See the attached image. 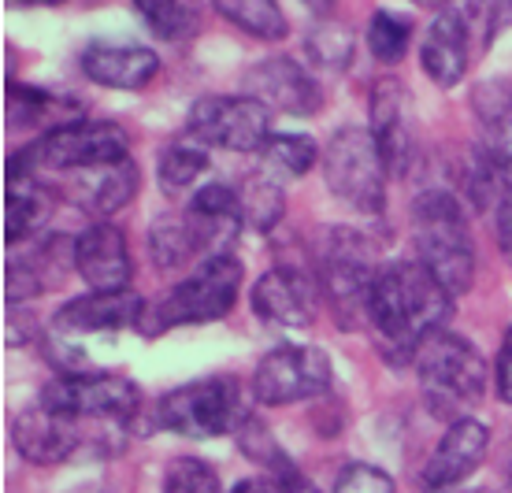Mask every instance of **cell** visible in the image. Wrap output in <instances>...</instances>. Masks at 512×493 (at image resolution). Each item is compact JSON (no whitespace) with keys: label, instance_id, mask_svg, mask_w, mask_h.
Segmentation results:
<instances>
[{"label":"cell","instance_id":"cell-19","mask_svg":"<svg viewBox=\"0 0 512 493\" xmlns=\"http://www.w3.org/2000/svg\"><path fill=\"white\" fill-rule=\"evenodd\" d=\"M145 316V301L134 290H90L56 312V330L60 334H101V330L138 327Z\"/></svg>","mask_w":512,"mask_h":493},{"label":"cell","instance_id":"cell-37","mask_svg":"<svg viewBox=\"0 0 512 493\" xmlns=\"http://www.w3.org/2000/svg\"><path fill=\"white\" fill-rule=\"evenodd\" d=\"M294 479V471H264V475L242 479L231 493H290L294 490Z\"/></svg>","mask_w":512,"mask_h":493},{"label":"cell","instance_id":"cell-11","mask_svg":"<svg viewBox=\"0 0 512 493\" xmlns=\"http://www.w3.org/2000/svg\"><path fill=\"white\" fill-rule=\"evenodd\" d=\"M334 364L316 345H279L253 371V397L260 405H297L331 390Z\"/></svg>","mask_w":512,"mask_h":493},{"label":"cell","instance_id":"cell-8","mask_svg":"<svg viewBox=\"0 0 512 493\" xmlns=\"http://www.w3.org/2000/svg\"><path fill=\"white\" fill-rule=\"evenodd\" d=\"M323 182L342 204L357 212L386 208V167L375 149L372 130L342 127L323 149Z\"/></svg>","mask_w":512,"mask_h":493},{"label":"cell","instance_id":"cell-38","mask_svg":"<svg viewBox=\"0 0 512 493\" xmlns=\"http://www.w3.org/2000/svg\"><path fill=\"white\" fill-rule=\"evenodd\" d=\"M494 238H498L505 264H512V190L501 193L498 208H494Z\"/></svg>","mask_w":512,"mask_h":493},{"label":"cell","instance_id":"cell-34","mask_svg":"<svg viewBox=\"0 0 512 493\" xmlns=\"http://www.w3.org/2000/svg\"><path fill=\"white\" fill-rule=\"evenodd\" d=\"M334 493H394V479L375 464H346L334 479Z\"/></svg>","mask_w":512,"mask_h":493},{"label":"cell","instance_id":"cell-28","mask_svg":"<svg viewBox=\"0 0 512 493\" xmlns=\"http://www.w3.org/2000/svg\"><path fill=\"white\" fill-rule=\"evenodd\" d=\"M412 38H416V23L405 12H390V8H379L364 26V45L379 64H401L412 49Z\"/></svg>","mask_w":512,"mask_h":493},{"label":"cell","instance_id":"cell-12","mask_svg":"<svg viewBox=\"0 0 512 493\" xmlns=\"http://www.w3.org/2000/svg\"><path fill=\"white\" fill-rule=\"evenodd\" d=\"M320 282L301 264H279L264 271L253 286V312L264 323L301 330L320 312Z\"/></svg>","mask_w":512,"mask_h":493},{"label":"cell","instance_id":"cell-26","mask_svg":"<svg viewBox=\"0 0 512 493\" xmlns=\"http://www.w3.org/2000/svg\"><path fill=\"white\" fill-rule=\"evenodd\" d=\"M149 249H153L156 267H164V271H179V267H186L190 260L205 256V249H201V241L193 234L186 212L156 215L153 227H149Z\"/></svg>","mask_w":512,"mask_h":493},{"label":"cell","instance_id":"cell-32","mask_svg":"<svg viewBox=\"0 0 512 493\" xmlns=\"http://www.w3.org/2000/svg\"><path fill=\"white\" fill-rule=\"evenodd\" d=\"M353 49H357V38H353V30L342 23H320L312 34L305 38V52L312 64L327 67V71H342L349 67L353 60Z\"/></svg>","mask_w":512,"mask_h":493},{"label":"cell","instance_id":"cell-3","mask_svg":"<svg viewBox=\"0 0 512 493\" xmlns=\"http://www.w3.org/2000/svg\"><path fill=\"white\" fill-rule=\"evenodd\" d=\"M416 219V260H420L453 297L468 293L475 282V249L468 219L449 190H427L412 204Z\"/></svg>","mask_w":512,"mask_h":493},{"label":"cell","instance_id":"cell-24","mask_svg":"<svg viewBox=\"0 0 512 493\" xmlns=\"http://www.w3.org/2000/svg\"><path fill=\"white\" fill-rule=\"evenodd\" d=\"M52 215V190H45L38 178H8L4 193V245H19L34 238Z\"/></svg>","mask_w":512,"mask_h":493},{"label":"cell","instance_id":"cell-5","mask_svg":"<svg viewBox=\"0 0 512 493\" xmlns=\"http://www.w3.org/2000/svg\"><path fill=\"white\" fill-rule=\"evenodd\" d=\"M130 138L127 130L116 123H101V119H75V123H60L38 141H30L23 152H15L8 160L4 178H38L41 171H64L78 175L101 164H116L127 160Z\"/></svg>","mask_w":512,"mask_h":493},{"label":"cell","instance_id":"cell-18","mask_svg":"<svg viewBox=\"0 0 512 493\" xmlns=\"http://www.w3.org/2000/svg\"><path fill=\"white\" fill-rule=\"evenodd\" d=\"M12 445L30 464H41V468L64 464L78 449V419L64 416L49 405L26 408L12 423Z\"/></svg>","mask_w":512,"mask_h":493},{"label":"cell","instance_id":"cell-33","mask_svg":"<svg viewBox=\"0 0 512 493\" xmlns=\"http://www.w3.org/2000/svg\"><path fill=\"white\" fill-rule=\"evenodd\" d=\"M164 493H223V486L201 456H179L164 471Z\"/></svg>","mask_w":512,"mask_h":493},{"label":"cell","instance_id":"cell-1","mask_svg":"<svg viewBox=\"0 0 512 493\" xmlns=\"http://www.w3.org/2000/svg\"><path fill=\"white\" fill-rule=\"evenodd\" d=\"M453 293L420 264V260H394L379 267L368 293V327L390 364L416 360L420 345L446 327Z\"/></svg>","mask_w":512,"mask_h":493},{"label":"cell","instance_id":"cell-25","mask_svg":"<svg viewBox=\"0 0 512 493\" xmlns=\"http://www.w3.org/2000/svg\"><path fill=\"white\" fill-rule=\"evenodd\" d=\"M208 171V149L197 138H175L160 149L156 160V182L167 197H186Z\"/></svg>","mask_w":512,"mask_h":493},{"label":"cell","instance_id":"cell-17","mask_svg":"<svg viewBox=\"0 0 512 493\" xmlns=\"http://www.w3.org/2000/svg\"><path fill=\"white\" fill-rule=\"evenodd\" d=\"M420 64L423 75L431 78L435 86L453 89L468 75L472 64V26L461 8H446L431 19V26L423 30L420 38Z\"/></svg>","mask_w":512,"mask_h":493},{"label":"cell","instance_id":"cell-23","mask_svg":"<svg viewBox=\"0 0 512 493\" xmlns=\"http://www.w3.org/2000/svg\"><path fill=\"white\" fill-rule=\"evenodd\" d=\"M475 119L483 130L479 149L512 190V89L505 82H483L475 89Z\"/></svg>","mask_w":512,"mask_h":493},{"label":"cell","instance_id":"cell-42","mask_svg":"<svg viewBox=\"0 0 512 493\" xmlns=\"http://www.w3.org/2000/svg\"><path fill=\"white\" fill-rule=\"evenodd\" d=\"M464 493H487V490H464Z\"/></svg>","mask_w":512,"mask_h":493},{"label":"cell","instance_id":"cell-4","mask_svg":"<svg viewBox=\"0 0 512 493\" xmlns=\"http://www.w3.org/2000/svg\"><path fill=\"white\" fill-rule=\"evenodd\" d=\"M416 375H420L423 401L435 416L457 423L464 412L487 390V360L468 338L453 330H435L416 353Z\"/></svg>","mask_w":512,"mask_h":493},{"label":"cell","instance_id":"cell-22","mask_svg":"<svg viewBox=\"0 0 512 493\" xmlns=\"http://www.w3.org/2000/svg\"><path fill=\"white\" fill-rule=\"evenodd\" d=\"M138 186H141V175L138 167H134V160L127 156V160H116V164H101L71 175L67 193H71V201L82 212L108 219V215H116L119 208H127L138 197Z\"/></svg>","mask_w":512,"mask_h":493},{"label":"cell","instance_id":"cell-20","mask_svg":"<svg viewBox=\"0 0 512 493\" xmlns=\"http://www.w3.org/2000/svg\"><path fill=\"white\" fill-rule=\"evenodd\" d=\"M182 212L190 219V227H193V234H197V241H201L205 256L231 253V245L238 241V234H242V227H245L238 190L223 186V182L201 186Z\"/></svg>","mask_w":512,"mask_h":493},{"label":"cell","instance_id":"cell-36","mask_svg":"<svg viewBox=\"0 0 512 493\" xmlns=\"http://www.w3.org/2000/svg\"><path fill=\"white\" fill-rule=\"evenodd\" d=\"M494 390H498L501 405L512 408V323L501 334V349L498 360H494Z\"/></svg>","mask_w":512,"mask_h":493},{"label":"cell","instance_id":"cell-13","mask_svg":"<svg viewBox=\"0 0 512 493\" xmlns=\"http://www.w3.org/2000/svg\"><path fill=\"white\" fill-rule=\"evenodd\" d=\"M245 93L256 97L268 112L282 115H316L323 108V89L308 67L290 56H268L245 71Z\"/></svg>","mask_w":512,"mask_h":493},{"label":"cell","instance_id":"cell-21","mask_svg":"<svg viewBox=\"0 0 512 493\" xmlns=\"http://www.w3.org/2000/svg\"><path fill=\"white\" fill-rule=\"evenodd\" d=\"M82 75L104 89H145L160 75V56L145 45H119V41H93L82 49Z\"/></svg>","mask_w":512,"mask_h":493},{"label":"cell","instance_id":"cell-30","mask_svg":"<svg viewBox=\"0 0 512 493\" xmlns=\"http://www.w3.org/2000/svg\"><path fill=\"white\" fill-rule=\"evenodd\" d=\"M264 164L268 171H279V175H290V178H305L312 167L323 160L320 145L308 138V134H294V130H282V134H271L264 141Z\"/></svg>","mask_w":512,"mask_h":493},{"label":"cell","instance_id":"cell-39","mask_svg":"<svg viewBox=\"0 0 512 493\" xmlns=\"http://www.w3.org/2000/svg\"><path fill=\"white\" fill-rule=\"evenodd\" d=\"M409 4L427 8V12H446V8H453V0H409Z\"/></svg>","mask_w":512,"mask_h":493},{"label":"cell","instance_id":"cell-41","mask_svg":"<svg viewBox=\"0 0 512 493\" xmlns=\"http://www.w3.org/2000/svg\"><path fill=\"white\" fill-rule=\"evenodd\" d=\"M290 493H320V490H316V486H312L308 479H301V475H297V479H294V490H290Z\"/></svg>","mask_w":512,"mask_h":493},{"label":"cell","instance_id":"cell-40","mask_svg":"<svg viewBox=\"0 0 512 493\" xmlns=\"http://www.w3.org/2000/svg\"><path fill=\"white\" fill-rule=\"evenodd\" d=\"M12 4H23V8H52V4H60V0H12Z\"/></svg>","mask_w":512,"mask_h":493},{"label":"cell","instance_id":"cell-16","mask_svg":"<svg viewBox=\"0 0 512 493\" xmlns=\"http://www.w3.org/2000/svg\"><path fill=\"white\" fill-rule=\"evenodd\" d=\"M75 271L90 290H130L134 264L127 234L108 219H93L75 238Z\"/></svg>","mask_w":512,"mask_h":493},{"label":"cell","instance_id":"cell-14","mask_svg":"<svg viewBox=\"0 0 512 493\" xmlns=\"http://www.w3.org/2000/svg\"><path fill=\"white\" fill-rule=\"evenodd\" d=\"M375 149L383 156L386 175H405L416 160V127H412V101L397 78H379L372 86V123Z\"/></svg>","mask_w":512,"mask_h":493},{"label":"cell","instance_id":"cell-10","mask_svg":"<svg viewBox=\"0 0 512 493\" xmlns=\"http://www.w3.org/2000/svg\"><path fill=\"white\" fill-rule=\"evenodd\" d=\"M41 405L56 408L71 419L127 423L130 416H138L141 390L116 371H60L41 390Z\"/></svg>","mask_w":512,"mask_h":493},{"label":"cell","instance_id":"cell-15","mask_svg":"<svg viewBox=\"0 0 512 493\" xmlns=\"http://www.w3.org/2000/svg\"><path fill=\"white\" fill-rule=\"evenodd\" d=\"M490 445V427L479 419L464 416L457 423H449L446 434L438 438L435 453L427 456V464L420 471V490L423 493H449L453 486H461L472 475Z\"/></svg>","mask_w":512,"mask_h":493},{"label":"cell","instance_id":"cell-7","mask_svg":"<svg viewBox=\"0 0 512 493\" xmlns=\"http://www.w3.org/2000/svg\"><path fill=\"white\" fill-rule=\"evenodd\" d=\"M379 275L372 241L357 230H331L320 253V290L342 327L368 319V293Z\"/></svg>","mask_w":512,"mask_h":493},{"label":"cell","instance_id":"cell-31","mask_svg":"<svg viewBox=\"0 0 512 493\" xmlns=\"http://www.w3.org/2000/svg\"><path fill=\"white\" fill-rule=\"evenodd\" d=\"M238 201H242L245 227L268 234L282 223V212H286V197H282V186L271 175H253L242 182L238 190Z\"/></svg>","mask_w":512,"mask_h":493},{"label":"cell","instance_id":"cell-29","mask_svg":"<svg viewBox=\"0 0 512 493\" xmlns=\"http://www.w3.org/2000/svg\"><path fill=\"white\" fill-rule=\"evenodd\" d=\"M141 23L164 41H186L201 26V8L197 0H130Z\"/></svg>","mask_w":512,"mask_h":493},{"label":"cell","instance_id":"cell-9","mask_svg":"<svg viewBox=\"0 0 512 493\" xmlns=\"http://www.w3.org/2000/svg\"><path fill=\"white\" fill-rule=\"evenodd\" d=\"M186 134L205 149L260 152L271 138V112L249 93H212L193 101L186 115Z\"/></svg>","mask_w":512,"mask_h":493},{"label":"cell","instance_id":"cell-27","mask_svg":"<svg viewBox=\"0 0 512 493\" xmlns=\"http://www.w3.org/2000/svg\"><path fill=\"white\" fill-rule=\"evenodd\" d=\"M212 8L256 41H282L290 34L279 0H212Z\"/></svg>","mask_w":512,"mask_h":493},{"label":"cell","instance_id":"cell-6","mask_svg":"<svg viewBox=\"0 0 512 493\" xmlns=\"http://www.w3.org/2000/svg\"><path fill=\"white\" fill-rule=\"evenodd\" d=\"M153 423L160 430L182 434V438H219V434L245 423L242 390H238V382L223 379V375L186 382L167 397H160Z\"/></svg>","mask_w":512,"mask_h":493},{"label":"cell","instance_id":"cell-2","mask_svg":"<svg viewBox=\"0 0 512 493\" xmlns=\"http://www.w3.org/2000/svg\"><path fill=\"white\" fill-rule=\"evenodd\" d=\"M245 267L238 256L216 253L205 256L193 267L190 279H182L175 290H167L160 301L145 304L138 330L141 338H160L175 327H193V323H216L234 308L242 293Z\"/></svg>","mask_w":512,"mask_h":493},{"label":"cell","instance_id":"cell-35","mask_svg":"<svg viewBox=\"0 0 512 493\" xmlns=\"http://www.w3.org/2000/svg\"><path fill=\"white\" fill-rule=\"evenodd\" d=\"M472 8L479 12V45H494L512 26V0H475Z\"/></svg>","mask_w":512,"mask_h":493}]
</instances>
